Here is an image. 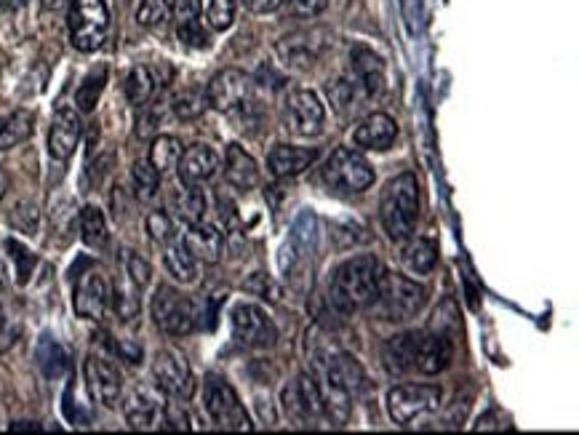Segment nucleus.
I'll return each instance as SVG.
<instances>
[{"label":"nucleus","instance_id":"obj_1","mask_svg":"<svg viewBox=\"0 0 579 435\" xmlns=\"http://www.w3.org/2000/svg\"><path fill=\"white\" fill-rule=\"evenodd\" d=\"M379 275H382V267H379L377 257H371V254L345 259L331 275V305L337 307L339 313H358L363 307H371V302L377 297Z\"/></svg>","mask_w":579,"mask_h":435},{"label":"nucleus","instance_id":"obj_2","mask_svg":"<svg viewBox=\"0 0 579 435\" xmlns=\"http://www.w3.org/2000/svg\"><path fill=\"white\" fill-rule=\"evenodd\" d=\"M379 219L390 241H409L419 219V185L414 174H398L382 187Z\"/></svg>","mask_w":579,"mask_h":435},{"label":"nucleus","instance_id":"obj_3","mask_svg":"<svg viewBox=\"0 0 579 435\" xmlns=\"http://www.w3.org/2000/svg\"><path fill=\"white\" fill-rule=\"evenodd\" d=\"M427 289L422 283L411 281L401 273H382L379 275L377 297L371 302L374 313L382 321L406 323L425 307Z\"/></svg>","mask_w":579,"mask_h":435},{"label":"nucleus","instance_id":"obj_4","mask_svg":"<svg viewBox=\"0 0 579 435\" xmlns=\"http://www.w3.org/2000/svg\"><path fill=\"white\" fill-rule=\"evenodd\" d=\"M70 41L78 51L91 54L105 46L110 33V9L105 0H70L67 11Z\"/></svg>","mask_w":579,"mask_h":435},{"label":"nucleus","instance_id":"obj_5","mask_svg":"<svg viewBox=\"0 0 579 435\" xmlns=\"http://www.w3.org/2000/svg\"><path fill=\"white\" fill-rule=\"evenodd\" d=\"M323 179L337 193L358 195L374 185V169L361 153H355L350 147H337L323 169Z\"/></svg>","mask_w":579,"mask_h":435},{"label":"nucleus","instance_id":"obj_6","mask_svg":"<svg viewBox=\"0 0 579 435\" xmlns=\"http://www.w3.org/2000/svg\"><path fill=\"white\" fill-rule=\"evenodd\" d=\"M441 398L438 385H398L387 393V414L395 425L409 427L411 422L438 411Z\"/></svg>","mask_w":579,"mask_h":435},{"label":"nucleus","instance_id":"obj_7","mask_svg":"<svg viewBox=\"0 0 579 435\" xmlns=\"http://www.w3.org/2000/svg\"><path fill=\"white\" fill-rule=\"evenodd\" d=\"M203 409L211 417V422L225 430H251V419L243 409L241 398L225 379L209 377L203 387Z\"/></svg>","mask_w":579,"mask_h":435},{"label":"nucleus","instance_id":"obj_8","mask_svg":"<svg viewBox=\"0 0 579 435\" xmlns=\"http://www.w3.org/2000/svg\"><path fill=\"white\" fill-rule=\"evenodd\" d=\"M155 326L169 337H185L195 329V305L174 286H158L153 297Z\"/></svg>","mask_w":579,"mask_h":435},{"label":"nucleus","instance_id":"obj_9","mask_svg":"<svg viewBox=\"0 0 579 435\" xmlns=\"http://www.w3.org/2000/svg\"><path fill=\"white\" fill-rule=\"evenodd\" d=\"M230 323H233V337L243 347L267 350V347H273L278 342V326L254 302H238L233 307V313H230Z\"/></svg>","mask_w":579,"mask_h":435},{"label":"nucleus","instance_id":"obj_10","mask_svg":"<svg viewBox=\"0 0 579 435\" xmlns=\"http://www.w3.org/2000/svg\"><path fill=\"white\" fill-rule=\"evenodd\" d=\"M283 121L286 129L297 137H318L326 123V107L315 91H291L283 105Z\"/></svg>","mask_w":579,"mask_h":435},{"label":"nucleus","instance_id":"obj_11","mask_svg":"<svg viewBox=\"0 0 579 435\" xmlns=\"http://www.w3.org/2000/svg\"><path fill=\"white\" fill-rule=\"evenodd\" d=\"M153 377L158 390H163L171 398H190L195 390L193 371L190 363L174 347H163L153 358Z\"/></svg>","mask_w":579,"mask_h":435},{"label":"nucleus","instance_id":"obj_12","mask_svg":"<svg viewBox=\"0 0 579 435\" xmlns=\"http://www.w3.org/2000/svg\"><path fill=\"white\" fill-rule=\"evenodd\" d=\"M331 35L326 30H299V33H291L286 38L278 41L275 51L286 67H294V70H307L313 67L318 59L329 51Z\"/></svg>","mask_w":579,"mask_h":435},{"label":"nucleus","instance_id":"obj_13","mask_svg":"<svg viewBox=\"0 0 579 435\" xmlns=\"http://www.w3.org/2000/svg\"><path fill=\"white\" fill-rule=\"evenodd\" d=\"M251 78L243 70H222L206 86V105L217 113H235L249 105Z\"/></svg>","mask_w":579,"mask_h":435},{"label":"nucleus","instance_id":"obj_14","mask_svg":"<svg viewBox=\"0 0 579 435\" xmlns=\"http://www.w3.org/2000/svg\"><path fill=\"white\" fill-rule=\"evenodd\" d=\"M73 307L78 318L86 321H102L110 310V283L99 267H89L75 281Z\"/></svg>","mask_w":579,"mask_h":435},{"label":"nucleus","instance_id":"obj_15","mask_svg":"<svg viewBox=\"0 0 579 435\" xmlns=\"http://www.w3.org/2000/svg\"><path fill=\"white\" fill-rule=\"evenodd\" d=\"M83 379H86V390L99 406L115 409L123 398V377L113 363L102 358V355H89L83 363Z\"/></svg>","mask_w":579,"mask_h":435},{"label":"nucleus","instance_id":"obj_16","mask_svg":"<svg viewBox=\"0 0 579 435\" xmlns=\"http://www.w3.org/2000/svg\"><path fill=\"white\" fill-rule=\"evenodd\" d=\"M454 358V339L443 331H419L417 353H414V371L419 374H441L449 369Z\"/></svg>","mask_w":579,"mask_h":435},{"label":"nucleus","instance_id":"obj_17","mask_svg":"<svg viewBox=\"0 0 579 435\" xmlns=\"http://www.w3.org/2000/svg\"><path fill=\"white\" fill-rule=\"evenodd\" d=\"M283 409H286V414H289L297 425H307L310 419L321 417L323 414L321 387L315 385L313 377L302 374L294 385L283 390Z\"/></svg>","mask_w":579,"mask_h":435},{"label":"nucleus","instance_id":"obj_18","mask_svg":"<svg viewBox=\"0 0 579 435\" xmlns=\"http://www.w3.org/2000/svg\"><path fill=\"white\" fill-rule=\"evenodd\" d=\"M163 411L161 393L150 385H134L123 398V417L134 430H147L158 422Z\"/></svg>","mask_w":579,"mask_h":435},{"label":"nucleus","instance_id":"obj_19","mask_svg":"<svg viewBox=\"0 0 579 435\" xmlns=\"http://www.w3.org/2000/svg\"><path fill=\"white\" fill-rule=\"evenodd\" d=\"M81 134H83L81 115L75 113L73 107H59L57 113H54V121H51L49 131L51 158L67 161V158L75 153L78 142H81Z\"/></svg>","mask_w":579,"mask_h":435},{"label":"nucleus","instance_id":"obj_20","mask_svg":"<svg viewBox=\"0 0 579 435\" xmlns=\"http://www.w3.org/2000/svg\"><path fill=\"white\" fill-rule=\"evenodd\" d=\"M219 163L222 161H219L217 150H211L209 145L187 147L177 163L179 182H190V185L209 182V179L219 171Z\"/></svg>","mask_w":579,"mask_h":435},{"label":"nucleus","instance_id":"obj_21","mask_svg":"<svg viewBox=\"0 0 579 435\" xmlns=\"http://www.w3.org/2000/svg\"><path fill=\"white\" fill-rule=\"evenodd\" d=\"M182 243H185L187 251H190L198 262H206V265H217L222 254H225V235L219 233V227L209 225V222H203V219L190 225Z\"/></svg>","mask_w":579,"mask_h":435},{"label":"nucleus","instance_id":"obj_22","mask_svg":"<svg viewBox=\"0 0 579 435\" xmlns=\"http://www.w3.org/2000/svg\"><path fill=\"white\" fill-rule=\"evenodd\" d=\"M315 158H318V150H310V147L275 145L267 155V169L278 179L297 177V174L313 166Z\"/></svg>","mask_w":579,"mask_h":435},{"label":"nucleus","instance_id":"obj_23","mask_svg":"<svg viewBox=\"0 0 579 435\" xmlns=\"http://www.w3.org/2000/svg\"><path fill=\"white\" fill-rule=\"evenodd\" d=\"M395 137H398V126L385 113H374L369 118H363L358 123V129L353 131L355 147H363V150H387L395 142Z\"/></svg>","mask_w":579,"mask_h":435},{"label":"nucleus","instance_id":"obj_24","mask_svg":"<svg viewBox=\"0 0 579 435\" xmlns=\"http://www.w3.org/2000/svg\"><path fill=\"white\" fill-rule=\"evenodd\" d=\"M350 65H353L355 78L369 97H379L385 91V62L374 51L355 46L350 51Z\"/></svg>","mask_w":579,"mask_h":435},{"label":"nucleus","instance_id":"obj_25","mask_svg":"<svg viewBox=\"0 0 579 435\" xmlns=\"http://www.w3.org/2000/svg\"><path fill=\"white\" fill-rule=\"evenodd\" d=\"M225 179L235 190L249 193L259 185V166L241 145H230L225 153Z\"/></svg>","mask_w":579,"mask_h":435},{"label":"nucleus","instance_id":"obj_26","mask_svg":"<svg viewBox=\"0 0 579 435\" xmlns=\"http://www.w3.org/2000/svg\"><path fill=\"white\" fill-rule=\"evenodd\" d=\"M171 75H161V67L137 65L126 75V97L134 107H145L155 97L158 86H166Z\"/></svg>","mask_w":579,"mask_h":435},{"label":"nucleus","instance_id":"obj_27","mask_svg":"<svg viewBox=\"0 0 579 435\" xmlns=\"http://www.w3.org/2000/svg\"><path fill=\"white\" fill-rule=\"evenodd\" d=\"M419 331H406V334H395L382 347V361L390 374H409L414 371V353H417Z\"/></svg>","mask_w":579,"mask_h":435},{"label":"nucleus","instance_id":"obj_28","mask_svg":"<svg viewBox=\"0 0 579 435\" xmlns=\"http://www.w3.org/2000/svg\"><path fill=\"white\" fill-rule=\"evenodd\" d=\"M171 211L177 214V219L193 225V222H201L203 214H206V195L198 185H190V182H179L169 195Z\"/></svg>","mask_w":579,"mask_h":435},{"label":"nucleus","instance_id":"obj_29","mask_svg":"<svg viewBox=\"0 0 579 435\" xmlns=\"http://www.w3.org/2000/svg\"><path fill=\"white\" fill-rule=\"evenodd\" d=\"M35 115L30 110H14V113L0 118V153L14 150L22 142L33 137Z\"/></svg>","mask_w":579,"mask_h":435},{"label":"nucleus","instance_id":"obj_30","mask_svg":"<svg viewBox=\"0 0 579 435\" xmlns=\"http://www.w3.org/2000/svg\"><path fill=\"white\" fill-rule=\"evenodd\" d=\"M163 265L169 270V275L179 283H195L198 281V259L187 251V246L182 241L166 243V251H163Z\"/></svg>","mask_w":579,"mask_h":435},{"label":"nucleus","instance_id":"obj_31","mask_svg":"<svg viewBox=\"0 0 579 435\" xmlns=\"http://www.w3.org/2000/svg\"><path fill=\"white\" fill-rule=\"evenodd\" d=\"M110 307H113V313L118 315L123 323L139 318V310H142L139 289L126 275H123L121 281H115V286H110Z\"/></svg>","mask_w":579,"mask_h":435},{"label":"nucleus","instance_id":"obj_32","mask_svg":"<svg viewBox=\"0 0 579 435\" xmlns=\"http://www.w3.org/2000/svg\"><path fill=\"white\" fill-rule=\"evenodd\" d=\"M435 262H438V251H435V243L427 241V238H414V241L406 243L403 249V267L414 275H427L433 273Z\"/></svg>","mask_w":579,"mask_h":435},{"label":"nucleus","instance_id":"obj_33","mask_svg":"<svg viewBox=\"0 0 579 435\" xmlns=\"http://www.w3.org/2000/svg\"><path fill=\"white\" fill-rule=\"evenodd\" d=\"M179 158H182V142L177 137H171V134H161V137L153 139V145H150V166H153L158 174H169V171L177 169Z\"/></svg>","mask_w":579,"mask_h":435},{"label":"nucleus","instance_id":"obj_34","mask_svg":"<svg viewBox=\"0 0 579 435\" xmlns=\"http://www.w3.org/2000/svg\"><path fill=\"white\" fill-rule=\"evenodd\" d=\"M78 227H81V238L89 249H102L107 246V219L97 206H83L78 214Z\"/></svg>","mask_w":579,"mask_h":435},{"label":"nucleus","instance_id":"obj_35","mask_svg":"<svg viewBox=\"0 0 579 435\" xmlns=\"http://www.w3.org/2000/svg\"><path fill=\"white\" fill-rule=\"evenodd\" d=\"M107 83V67H97V70H91L86 78H83L81 89L75 91V105L81 113H94V107H97L99 97H102V91H105Z\"/></svg>","mask_w":579,"mask_h":435},{"label":"nucleus","instance_id":"obj_36","mask_svg":"<svg viewBox=\"0 0 579 435\" xmlns=\"http://www.w3.org/2000/svg\"><path fill=\"white\" fill-rule=\"evenodd\" d=\"M131 182H134V195L142 203H150L158 198L161 190V174L150 166V161H137L131 169Z\"/></svg>","mask_w":579,"mask_h":435},{"label":"nucleus","instance_id":"obj_37","mask_svg":"<svg viewBox=\"0 0 579 435\" xmlns=\"http://www.w3.org/2000/svg\"><path fill=\"white\" fill-rule=\"evenodd\" d=\"M206 91L201 89H185L174 94L171 99V113L177 115L179 121H195L201 118L203 110H206Z\"/></svg>","mask_w":579,"mask_h":435},{"label":"nucleus","instance_id":"obj_38","mask_svg":"<svg viewBox=\"0 0 579 435\" xmlns=\"http://www.w3.org/2000/svg\"><path fill=\"white\" fill-rule=\"evenodd\" d=\"M121 265H123V275H126V278H129L139 291L150 286V281H153V267H150V262H147L145 257H139L137 251L123 249Z\"/></svg>","mask_w":579,"mask_h":435},{"label":"nucleus","instance_id":"obj_39","mask_svg":"<svg viewBox=\"0 0 579 435\" xmlns=\"http://www.w3.org/2000/svg\"><path fill=\"white\" fill-rule=\"evenodd\" d=\"M9 225L22 235H35L41 227V211L33 201H19L11 206Z\"/></svg>","mask_w":579,"mask_h":435},{"label":"nucleus","instance_id":"obj_40","mask_svg":"<svg viewBox=\"0 0 579 435\" xmlns=\"http://www.w3.org/2000/svg\"><path fill=\"white\" fill-rule=\"evenodd\" d=\"M171 0H142L137 9V22L147 30H153V27H161L166 19L171 17Z\"/></svg>","mask_w":579,"mask_h":435},{"label":"nucleus","instance_id":"obj_41","mask_svg":"<svg viewBox=\"0 0 579 435\" xmlns=\"http://www.w3.org/2000/svg\"><path fill=\"white\" fill-rule=\"evenodd\" d=\"M238 0H206V22L211 30H227L235 22Z\"/></svg>","mask_w":579,"mask_h":435},{"label":"nucleus","instance_id":"obj_42","mask_svg":"<svg viewBox=\"0 0 579 435\" xmlns=\"http://www.w3.org/2000/svg\"><path fill=\"white\" fill-rule=\"evenodd\" d=\"M145 227L147 235H150L155 243H161V246H166V243H171L177 238L174 222H171V217L166 211H150L145 219Z\"/></svg>","mask_w":579,"mask_h":435},{"label":"nucleus","instance_id":"obj_43","mask_svg":"<svg viewBox=\"0 0 579 435\" xmlns=\"http://www.w3.org/2000/svg\"><path fill=\"white\" fill-rule=\"evenodd\" d=\"M177 35H179V41L185 43L187 49H209V33L203 30L201 17L177 25Z\"/></svg>","mask_w":579,"mask_h":435},{"label":"nucleus","instance_id":"obj_44","mask_svg":"<svg viewBox=\"0 0 579 435\" xmlns=\"http://www.w3.org/2000/svg\"><path fill=\"white\" fill-rule=\"evenodd\" d=\"M329 97L339 113H345V110H355V102H358V91H355L353 81H345V78H342V81L331 83Z\"/></svg>","mask_w":579,"mask_h":435},{"label":"nucleus","instance_id":"obj_45","mask_svg":"<svg viewBox=\"0 0 579 435\" xmlns=\"http://www.w3.org/2000/svg\"><path fill=\"white\" fill-rule=\"evenodd\" d=\"M6 251H11V259H14V265H17V281L25 286V283L30 281V275H33L35 257L25 249V246H19L17 241L6 243Z\"/></svg>","mask_w":579,"mask_h":435},{"label":"nucleus","instance_id":"obj_46","mask_svg":"<svg viewBox=\"0 0 579 435\" xmlns=\"http://www.w3.org/2000/svg\"><path fill=\"white\" fill-rule=\"evenodd\" d=\"M243 289L249 291V294H259L262 299H270V302H278V299H281V289H278L265 273L251 275V281L243 283Z\"/></svg>","mask_w":579,"mask_h":435},{"label":"nucleus","instance_id":"obj_47","mask_svg":"<svg viewBox=\"0 0 579 435\" xmlns=\"http://www.w3.org/2000/svg\"><path fill=\"white\" fill-rule=\"evenodd\" d=\"M329 0H283V6L289 9V14L299 19H313L326 9Z\"/></svg>","mask_w":579,"mask_h":435},{"label":"nucleus","instance_id":"obj_48","mask_svg":"<svg viewBox=\"0 0 579 435\" xmlns=\"http://www.w3.org/2000/svg\"><path fill=\"white\" fill-rule=\"evenodd\" d=\"M161 417L166 430H190V417L179 403H163Z\"/></svg>","mask_w":579,"mask_h":435},{"label":"nucleus","instance_id":"obj_49","mask_svg":"<svg viewBox=\"0 0 579 435\" xmlns=\"http://www.w3.org/2000/svg\"><path fill=\"white\" fill-rule=\"evenodd\" d=\"M161 118H163V113H161V107L158 105H153L147 113H142V118H139V126H137V134L142 139H147V137H153L155 134V129L161 126Z\"/></svg>","mask_w":579,"mask_h":435},{"label":"nucleus","instance_id":"obj_50","mask_svg":"<svg viewBox=\"0 0 579 435\" xmlns=\"http://www.w3.org/2000/svg\"><path fill=\"white\" fill-rule=\"evenodd\" d=\"M171 11H174V17H177V25H182V22H190V19L201 17L203 3L201 0H177Z\"/></svg>","mask_w":579,"mask_h":435},{"label":"nucleus","instance_id":"obj_51","mask_svg":"<svg viewBox=\"0 0 579 435\" xmlns=\"http://www.w3.org/2000/svg\"><path fill=\"white\" fill-rule=\"evenodd\" d=\"M243 6L254 14H273L283 6V0H243Z\"/></svg>","mask_w":579,"mask_h":435},{"label":"nucleus","instance_id":"obj_52","mask_svg":"<svg viewBox=\"0 0 579 435\" xmlns=\"http://www.w3.org/2000/svg\"><path fill=\"white\" fill-rule=\"evenodd\" d=\"M115 353L121 355L123 361H129V363L142 361V347L134 345V342H129V339H123L121 345H115Z\"/></svg>","mask_w":579,"mask_h":435},{"label":"nucleus","instance_id":"obj_53","mask_svg":"<svg viewBox=\"0 0 579 435\" xmlns=\"http://www.w3.org/2000/svg\"><path fill=\"white\" fill-rule=\"evenodd\" d=\"M11 430H14V433H22V430H27V433L33 430V433H38V430H41V425H38V422H14V425H11Z\"/></svg>","mask_w":579,"mask_h":435},{"label":"nucleus","instance_id":"obj_54","mask_svg":"<svg viewBox=\"0 0 579 435\" xmlns=\"http://www.w3.org/2000/svg\"><path fill=\"white\" fill-rule=\"evenodd\" d=\"M9 174H6V169H0V201L6 198V193H9Z\"/></svg>","mask_w":579,"mask_h":435},{"label":"nucleus","instance_id":"obj_55","mask_svg":"<svg viewBox=\"0 0 579 435\" xmlns=\"http://www.w3.org/2000/svg\"><path fill=\"white\" fill-rule=\"evenodd\" d=\"M41 3H43V9H49V11H59L67 6V0H41Z\"/></svg>","mask_w":579,"mask_h":435},{"label":"nucleus","instance_id":"obj_56","mask_svg":"<svg viewBox=\"0 0 579 435\" xmlns=\"http://www.w3.org/2000/svg\"><path fill=\"white\" fill-rule=\"evenodd\" d=\"M3 286H6V270L0 265V291H3Z\"/></svg>","mask_w":579,"mask_h":435},{"label":"nucleus","instance_id":"obj_57","mask_svg":"<svg viewBox=\"0 0 579 435\" xmlns=\"http://www.w3.org/2000/svg\"><path fill=\"white\" fill-rule=\"evenodd\" d=\"M0 326H3V313H0Z\"/></svg>","mask_w":579,"mask_h":435}]
</instances>
